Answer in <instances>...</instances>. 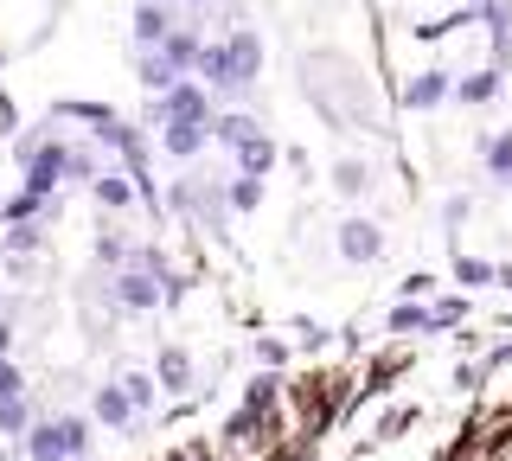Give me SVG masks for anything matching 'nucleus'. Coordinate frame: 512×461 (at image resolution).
Returning a JSON list of instances; mask_svg holds the SVG:
<instances>
[{
    "label": "nucleus",
    "mask_w": 512,
    "mask_h": 461,
    "mask_svg": "<svg viewBox=\"0 0 512 461\" xmlns=\"http://www.w3.org/2000/svg\"><path fill=\"white\" fill-rule=\"evenodd\" d=\"M0 135H13V97L0 90Z\"/></svg>",
    "instance_id": "a878e982"
},
{
    "label": "nucleus",
    "mask_w": 512,
    "mask_h": 461,
    "mask_svg": "<svg viewBox=\"0 0 512 461\" xmlns=\"http://www.w3.org/2000/svg\"><path fill=\"white\" fill-rule=\"evenodd\" d=\"M340 257H346V263H378V257H384L378 225H365V218H346V225H340Z\"/></svg>",
    "instance_id": "39448f33"
},
{
    "label": "nucleus",
    "mask_w": 512,
    "mask_h": 461,
    "mask_svg": "<svg viewBox=\"0 0 512 461\" xmlns=\"http://www.w3.org/2000/svg\"><path fill=\"white\" fill-rule=\"evenodd\" d=\"M0 295H7V276H0Z\"/></svg>",
    "instance_id": "c756f323"
},
{
    "label": "nucleus",
    "mask_w": 512,
    "mask_h": 461,
    "mask_svg": "<svg viewBox=\"0 0 512 461\" xmlns=\"http://www.w3.org/2000/svg\"><path fill=\"white\" fill-rule=\"evenodd\" d=\"M455 97L468 103V109H474V103H493V97H500V71H474L468 84H455Z\"/></svg>",
    "instance_id": "dca6fc26"
},
{
    "label": "nucleus",
    "mask_w": 512,
    "mask_h": 461,
    "mask_svg": "<svg viewBox=\"0 0 512 461\" xmlns=\"http://www.w3.org/2000/svg\"><path fill=\"white\" fill-rule=\"evenodd\" d=\"M71 449H84V429H77V423H52V429H39V442H32V455H39V461H58V455H71Z\"/></svg>",
    "instance_id": "9d476101"
},
{
    "label": "nucleus",
    "mask_w": 512,
    "mask_h": 461,
    "mask_svg": "<svg viewBox=\"0 0 512 461\" xmlns=\"http://www.w3.org/2000/svg\"><path fill=\"white\" fill-rule=\"evenodd\" d=\"M333 186H340L346 199H359V193H365L372 180H365V167H359V161H340V167H333Z\"/></svg>",
    "instance_id": "6ab92c4d"
},
{
    "label": "nucleus",
    "mask_w": 512,
    "mask_h": 461,
    "mask_svg": "<svg viewBox=\"0 0 512 461\" xmlns=\"http://www.w3.org/2000/svg\"><path fill=\"white\" fill-rule=\"evenodd\" d=\"M224 205H231V212H256V205H263V180H250V173H237V180L224 186Z\"/></svg>",
    "instance_id": "2eb2a0df"
},
{
    "label": "nucleus",
    "mask_w": 512,
    "mask_h": 461,
    "mask_svg": "<svg viewBox=\"0 0 512 461\" xmlns=\"http://www.w3.org/2000/svg\"><path fill=\"white\" fill-rule=\"evenodd\" d=\"M135 71H141V84H148V97H160V90H173V84H180V71H173L167 58L154 52V45L141 52V65H135Z\"/></svg>",
    "instance_id": "f8f14e48"
},
{
    "label": "nucleus",
    "mask_w": 512,
    "mask_h": 461,
    "mask_svg": "<svg viewBox=\"0 0 512 461\" xmlns=\"http://www.w3.org/2000/svg\"><path fill=\"white\" fill-rule=\"evenodd\" d=\"M487 26H493V58H506L512 52V0H487Z\"/></svg>",
    "instance_id": "4468645a"
},
{
    "label": "nucleus",
    "mask_w": 512,
    "mask_h": 461,
    "mask_svg": "<svg viewBox=\"0 0 512 461\" xmlns=\"http://www.w3.org/2000/svg\"><path fill=\"white\" fill-rule=\"evenodd\" d=\"M26 423V404L20 397H0V429H20Z\"/></svg>",
    "instance_id": "b1692460"
},
{
    "label": "nucleus",
    "mask_w": 512,
    "mask_h": 461,
    "mask_svg": "<svg viewBox=\"0 0 512 461\" xmlns=\"http://www.w3.org/2000/svg\"><path fill=\"white\" fill-rule=\"evenodd\" d=\"M173 26H180V20H173L167 0H141V7H135V45H141V52H148V45H160Z\"/></svg>",
    "instance_id": "423d86ee"
},
{
    "label": "nucleus",
    "mask_w": 512,
    "mask_h": 461,
    "mask_svg": "<svg viewBox=\"0 0 512 461\" xmlns=\"http://www.w3.org/2000/svg\"><path fill=\"white\" fill-rule=\"evenodd\" d=\"M199 45H205V39H199V33H192V26H173V33H167V39H160V45H154V52H160V58H167V65H173V71H180V77H192V58H199Z\"/></svg>",
    "instance_id": "6e6552de"
},
{
    "label": "nucleus",
    "mask_w": 512,
    "mask_h": 461,
    "mask_svg": "<svg viewBox=\"0 0 512 461\" xmlns=\"http://www.w3.org/2000/svg\"><path fill=\"white\" fill-rule=\"evenodd\" d=\"M455 276H461V282H493V263H480V257H455Z\"/></svg>",
    "instance_id": "4be33fe9"
},
{
    "label": "nucleus",
    "mask_w": 512,
    "mask_h": 461,
    "mask_svg": "<svg viewBox=\"0 0 512 461\" xmlns=\"http://www.w3.org/2000/svg\"><path fill=\"white\" fill-rule=\"evenodd\" d=\"M231 154H237V173H250V180H263V173L276 167V141L256 129V122H250V129L231 141Z\"/></svg>",
    "instance_id": "20e7f679"
},
{
    "label": "nucleus",
    "mask_w": 512,
    "mask_h": 461,
    "mask_svg": "<svg viewBox=\"0 0 512 461\" xmlns=\"http://www.w3.org/2000/svg\"><path fill=\"white\" fill-rule=\"evenodd\" d=\"M26 385H20V372H13V365L7 359H0V397H20Z\"/></svg>",
    "instance_id": "393cba45"
},
{
    "label": "nucleus",
    "mask_w": 512,
    "mask_h": 461,
    "mask_svg": "<svg viewBox=\"0 0 512 461\" xmlns=\"http://www.w3.org/2000/svg\"><path fill=\"white\" fill-rule=\"evenodd\" d=\"M7 346H13V327H7V321H0V359H7Z\"/></svg>",
    "instance_id": "bb28decb"
},
{
    "label": "nucleus",
    "mask_w": 512,
    "mask_h": 461,
    "mask_svg": "<svg viewBox=\"0 0 512 461\" xmlns=\"http://www.w3.org/2000/svg\"><path fill=\"white\" fill-rule=\"evenodd\" d=\"M167 7H205V0H167Z\"/></svg>",
    "instance_id": "c85d7f7f"
},
{
    "label": "nucleus",
    "mask_w": 512,
    "mask_h": 461,
    "mask_svg": "<svg viewBox=\"0 0 512 461\" xmlns=\"http://www.w3.org/2000/svg\"><path fill=\"white\" fill-rule=\"evenodd\" d=\"M256 71H263V39H256V26H237V33L199 45V58H192V77H199L205 90H250Z\"/></svg>",
    "instance_id": "f257e3e1"
},
{
    "label": "nucleus",
    "mask_w": 512,
    "mask_h": 461,
    "mask_svg": "<svg viewBox=\"0 0 512 461\" xmlns=\"http://www.w3.org/2000/svg\"><path fill=\"white\" fill-rule=\"evenodd\" d=\"M154 122L160 129H167V122H212V90H205L199 77H180L173 90L154 97Z\"/></svg>",
    "instance_id": "7ed1b4c3"
},
{
    "label": "nucleus",
    "mask_w": 512,
    "mask_h": 461,
    "mask_svg": "<svg viewBox=\"0 0 512 461\" xmlns=\"http://www.w3.org/2000/svg\"><path fill=\"white\" fill-rule=\"evenodd\" d=\"M96 263H116V269L128 263V244H122L116 231H109V237H96Z\"/></svg>",
    "instance_id": "412c9836"
},
{
    "label": "nucleus",
    "mask_w": 512,
    "mask_h": 461,
    "mask_svg": "<svg viewBox=\"0 0 512 461\" xmlns=\"http://www.w3.org/2000/svg\"><path fill=\"white\" fill-rule=\"evenodd\" d=\"M20 167H26V186H20V193L52 199L58 186L71 180V141H58V135H26V141H20Z\"/></svg>",
    "instance_id": "f03ea898"
},
{
    "label": "nucleus",
    "mask_w": 512,
    "mask_h": 461,
    "mask_svg": "<svg viewBox=\"0 0 512 461\" xmlns=\"http://www.w3.org/2000/svg\"><path fill=\"white\" fill-rule=\"evenodd\" d=\"M160 378H167V385H173V391H180V385H186V378H192V359L180 353V346H167V353H160Z\"/></svg>",
    "instance_id": "a211bd4d"
},
{
    "label": "nucleus",
    "mask_w": 512,
    "mask_h": 461,
    "mask_svg": "<svg viewBox=\"0 0 512 461\" xmlns=\"http://www.w3.org/2000/svg\"><path fill=\"white\" fill-rule=\"evenodd\" d=\"M480 161H487L493 180H512V129H506V135H493L487 148H480Z\"/></svg>",
    "instance_id": "f3484780"
},
{
    "label": "nucleus",
    "mask_w": 512,
    "mask_h": 461,
    "mask_svg": "<svg viewBox=\"0 0 512 461\" xmlns=\"http://www.w3.org/2000/svg\"><path fill=\"white\" fill-rule=\"evenodd\" d=\"M391 327H397V333H416V327H436V321H429L423 308H397V314H391Z\"/></svg>",
    "instance_id": "5701e85b"
},
{
    "label": "nucleus",
    "mask_w": 512,
    "mask_h": 461,
    "mask_svg": "<svg viewBox=\"0 0 512 461\" xmlns=\"http://www.w3.org/2000/svg\"><path fill=\"white\" fill-rule=\"evenodd\" d=\"M96 410H103L109 423H128V410H135V404H128V391H103V397H96Z\"/></svg>",
    "instance_id": "aec40b11"
},
{
    "label": "nucleus",
    "mask_w": 512,
    "mask_h": 461,
    "mask_svg": "<svg viewBox=\"0 0 512 461\" xmlns=\"http://www.w3.org/2000/svg\"><path fill=\"white\" fill-rule=\"evenodd\" d=\"M39 250H45L39 225H7V237H0V257H39Z\"/></svg>",
    "instance_id": "ddd939ff"
},
{
    "label": "nucleus",
    "mask_w": 512,
    "mask_h": 461,
    "mask_svg": "<svg viewBox=\"0 0 512 461\" xmlns=\"http://www.w3.org/2000/svg\"><path fill=\"white\" fill-rule=\"evenodd\" d=\"M205 141H212V122H167V129H160V148H167L173 161H192Z\"/></svg>",
    "instance_id": "0eeeda50"
},
{
    "label": "nucleus",
    "mask_w": 512,
    "mask_h": 461,
    "mask_svg": "<svg viewBox=\"0 0 512 461\" xmlns=\"http://www.w3.org/2000/svg\"><path fill=\"white\" fill-rule=\"evenodd\" d=\"M90 193H96L103 212H128V205H135V180H128V173H96Z\"/></svg>",
    "instance_id": "1a4fd4ad"
},
{
    "label": "nucleus",
    "mask_w": 512,
    "mask_h": 461,
    "mask_svg": "<svg viewBox=\"0 0 512 461\" xmlns=\"http://www.w3.org/2000/svg\"><path fill=\"white\" fill-rule=\"evenodd\" d=\"M448 97V71H423V77H410L404 84V103L410 109H436Z\"/></svg>",
    "instance_id": "9b49d317"
},
{
    "label": "nucleus",
    "mask_w": 512,
    "mask_h": 461,
    "mask_svg": "<svg viewBox=\"0 0 512 461\" xmlns=\"http://www.w3.org/2000/svg\"><path fill=\"white\" fill-rule=\"evenodd\" d=\"M493 282H506V289H512V263H506V269H493Z\"/></svg>",
    "instance_id": "cd10ccee"
}]
</instances>
